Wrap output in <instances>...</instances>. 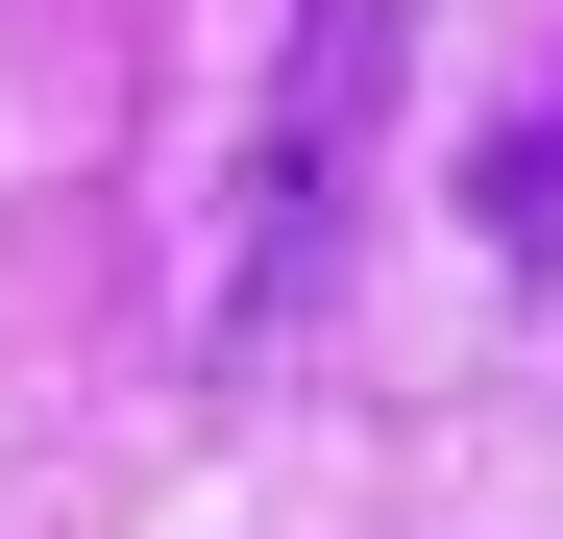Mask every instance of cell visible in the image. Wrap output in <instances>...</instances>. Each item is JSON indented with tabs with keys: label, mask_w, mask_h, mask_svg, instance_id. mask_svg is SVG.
Segmentation results:
<instances>
[{
	"label": "cell",
	"mask_w": 563,
	"mask_h": 539,
	"mask_svg": "<svg viewBox=\"0 0 563 539\" xmlns=\"http://www.w3.org/2000/svg\"><path fill=\"white\" fill-rule=\"evenodd\" d=\"M393 74H417V0H295L269 123H245V172H221V295H197L221 369H295V319L343 295L367 172H393Z\"/></svg>",
	"instance_id": "1"
},
{
	"label": "cell",
	"mask_w": 563,
	"mask_h": 539,
	"mask_svg": "<svg viewBox=\"0 0 563 539\" xmlns=\"http://www.w3.org/2000/svg\"><path fill=\"white\" fill-rule=\"evenodd\" d=\"M465 245H490V270H563V74L490 123V172H465Z\"/></svg>",
	"instance_id": "2"
}]
</instances>
